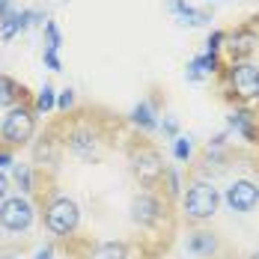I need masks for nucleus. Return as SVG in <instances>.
I'll use <instances>...</instances> for the list:
<instances>
[{
    "label": "nucleus",
    "mask_w": 259,
    "mask_h": 259,
    "mask_svg": "<svg viewBox=\"0 0 259 259\" xmlns=\"http://www.w3.org/2000/svg\"><path fill=\"white\" fill-rule=\"evenodd\" d=\"M188 253H194V256H214L218 253V238H214V233H208V230L191 233L188 235Z\"/></svg>",
    "instance_id": "nucleus-11"
},
{
    "label": "nucleus",
    "mask_w": 259,
    "mask_h": 259,
    "mask_svg": "<svg viewBox=\"0 0 259 259\" xmlns=\"http://www.w3.org/2000/svg\"><path fill=\"white\" fill-rule=\"evenodd\" d=\"M69 149L83 161H96L99 158V137L90 128H75L69 134Z\"/></svg>",
    "instance_id": "nucleus-9"
},
{
    "label": "nucleus",
    "mask_w": 259,
    "mask_h": 259,
    "mask_svg": "<svg viewBox=\"0 0 259 259\" xmlns=\"http://www.w3.org/2000/svg\"><path fill=\"white\" fill-rule=\"evenodd\" d=\"M54 104H57V93H54V87L45 83V87H42V93H39V99H36V107H39L42 113H48Z\"/></svg>",
    "instance_id": "nucleus-20"
},
{
    "label": "nucleus",
    "mask_w": 259,
    "mask_h": 259,
    "mask_svg": "<svg viewBox=\"0 0 259 259\" xmlns=\"http://www.w3.org/2000/svg\"><path fill=\"white\" fill-rule=\"evenodd\" d=\"M72 104H75V93H72V90H63V93L57 96V107H63V110H69Z\"/></svg>",
    "instance_id": "nucleus-25"
},
{
    "label": "nucleus",
    "mask_w": 259,
    "mask_h": 259,
    "mask_svg": "<svg viewBox=\"0 0 259 259\" xmlns=\"http://www.w3.org/2000/svg\"><path fill=\"white\" fill-rule=\"evenodd\" d=\"M230 128H235L241 137H247V140H253V116L244 113V110H235L233 116H230Z\"/></svg>",
    "instance_id": "nucleus-16"
},
{
    "label": "nucleus",
    "mask_w": 259,
    "mask_h": 259,
    "mask_svg": "<svg viewBox=\"0 0 259 259\" xmlns=\"http://www.w3.org/2000/svg\"><path fill=\"white\" fill-rule=\"evenodd\" d=\"M131 122L137 125V128L143 131H152L158 128V119H155V110H152V104L149 102H140L134 110H131Z\"/></svg>",
    "instance_id": "nucleus-13"
},
{
    "label": "nucleus",
    "mask_w": 259,
    "mask_h": 259,
    "mask_svg": "<svg viewBox=\"0 0 259 259\" xmlns=\"http://www.w3.org/2000/svg\"><path fill=\"white\" fill-rule=\"evenodd\" d=\"M18 30H24L21 12H6V15H0V36H3V39H12Z\"/></svg>",
    "instance_id": "nucleus-17"
},
{
    "label": "nucleus",
    "mask_w": 259,
    "mask_h": 259,
    "mask_svg": "<svg viewBox=\"0 0 259 259\" xmlns=\"http://www.w3.org/2000/svg\"><path fill=\"white\" fill-rule=\"evenodd\" d=\"M131 170H134V176L143 182V185H155L167 173V167H164V161H161V155H158L155 149H143L140 155H134Z\"/></svg>",
    "instance_id": "nucleus-8"
},
{
    "label": "nucleus",
    "mask_w": 259,
    "mask_h": 259,
    "mask_svg": "<svg viewBox=\"0 0 259 259\" xmlns=\"http://www.w3.org/2000/svg\"><path fill=\"white\" fill-rule=\"evenodd\" d=\"M78 221H80V208L75 200H69V197H57L48 211H45V224H48V230L54 235H72L78 230Z\"/></svg>",
    "instance_id": "nucleus-2"
},
{
    "label": "nucleus",
    "mask_w": 259,
    "mask_h": 259,
    "mask_svg": "<svg viewBox=\"0 0 259 259\" xmlns=\"http://www.w3.org/2000/svg\"><path fill=\"white\" fill-rule=\"evenodd\" d=\"M167 6H170V12L179 18V24H191V27L208 24V12L194 9V6H191V3H185V0H167Z\"/></svg>",
    "instance_id": "nucleus-10"
},
{
    "label": "nucleus",
    "mask_w": 259,
    "mask_h": 259,
    "mask_svg": "<svg viewBox=\"0 0 259 259\" xmlns=\"http://www.w3.org/2000/svg\"><path fill=\"white\" fill-rule=\"evenodd\" d=\"M173 155L179 158V161L191 158V140L188 137H173Z\"/></svg>",
    "instance_id": "nucleus-22"
},
{
    "label": "nucleus",
    "mask_w": 259,
    "mask_h": 259,
    "mask_svg": "<svg viewBox=\"0 0 259 259\" xmlns=\"http://www.w3.org/2000/svg\"><path fill=\"white\" fill-rule=\"evenodd\" d=\"M224 200H227V206L238 211V214H247V211H253L259 206V185H253L250 179H235L230 188H227V194H224Z\"/></svg>",
    "instance_id": "nucleus-6"
},
{
    "label": "nucleus",
    "mask_w": 259,
    "mask_h": 259,
    "mask_svg": "<svg viewBox=\"0 0 259 259\" xmlns=\"http://www.w3.org/2000/svg\"><path fill=\"white\" fill-rule=\"evenodd\" d=\"M18 99H21V87L12 78L0 75V107H9V104H15Z\"/></svg>",
    "instance_id": "nucleus-15"
},
{
    "label": "nucleus",
    "mask_w": 259,
    "mask_h": 259,
    "mask_svg": "<svg viewBox=\"0 0 259 259\" xmlns=\"http://www.w3.org/2000/svg\"><path fill=\"white\" fill-rule=\"evenodd\" d=\"M164 179H167V194H170V197H179V176H176V170L167 167Z\"/></svg>",
    "instance_id": "nucleus-23"
},
{
    "label": "nucleus",
    "mask_w": 259,
    "mask_h": 259,
    "mask_svg": "<svg viewBox=\"0 0 259 259\" xmlns=\"http://www.w3.org/2000/svg\"><path fill=\"white\" fill-rule=\"evenodd\" d=\"M12 164V155L9 152H0V167H9Z\"/></svg>",
    "instance_id": "nucleus-31"
},
{
    "label": "nucleus",
    "mask_w": 259,
    "mask_h": 259,
    "mask_svg": "<svg viewBox=\"0 0 259 259\" xmlns=\"http://www.w3.org/2000/svg\"><path fill=\"white\" fill-rule=\"evenodd\" d=\"M15 182L21 185V191H33V173H30V167L27 164H15Z\"/></svg>",
    "instance_id": "nucleus-21"
},
{
    "label": "nucleus",
    "mask_w": 259,
    "mask_h": 259,
    "mask_svg": "<svg viewBox=\"0 0 259 259\" xmlns=\"http://www.w3.org/2000/svg\"><path fill=\"white\" fill-rule=\"evenodd\" d=\"M45 66H48L51 72H60V66H63V63H60L57 51H45Z\"/></svg>",
    "instance_id": "nucleus-26"
},
{
    "label": "nucleus",
    "mask_w": 259,
    "mask_h": 259,
    "mask_svg": "<svg viewBox=\"0 0 259 259\" xmlns=\"http://www.w3.org/2000/svg\"><path fill=\"white\" fill-rule=\"evenodd\" d=\"M90 259H128V247L119 244V241H104V244H99L93 250Z\"/></svg>",
    "instance_id": "nucleus-14"
},
{
    "label": "nucleus",
    "mask_w": 259,
    "mask_h": 259,
    "mask_svg": "<svg viewBox=\"0 0 259 259\" xmlns=\"http://www.w3.org/2000/svg\"><path fill=\"white\" fill-rule=\"evenodd\" d=\"M6 12H12V0H0V15H6Z\"/></svg>",
    "instance_id": "nucleus-29"
},
{
    "label": "nucleus",
    "mask_w": 259,
    "mask_h": 259,
    "mask_svg": "<svg viewBox=\"0 0 259 259\" xmlns=\"http://www.w3.org/2000/svg\"><path fill=\"white\" fill-rule=\"evenodd\" d=\"M164 218V203L158 200L155 194L143 191L131 200V221L140 224V227H158Z\"/></svg>",
    "instance_id": "nucleus-7"
},
{
    "label": "nucleus",
    "mask_w": 259,
    "mask_h": 259,
    "mask_svg": "<svg viewBox=\"0 0 259 259\" xmlns=\"http://www.w3.org/2000/svg\"><path fill=\"white\" fill-rule=\"evenodd\" d=\"M250 259H259V250H256V253H253V256H250Z\"/></svg>",
    "instance_id": "nucleus-32"
},
{
    "label": "nucleus",
    "mask_w": 259,
    "mask_h": 259,
    "mask_svg": "<svg viewBox=\"0 0 259 259\" xmlns=\"http://www.w3.org/2000/svg\"><path fill=\"white\" fill-rule=\"evenodd\" d=\"M211 72H218V54L211 51H203L200 57H194L188 63V78L191 80H200L203 75H211Z\"/></svg>",
    "instance_id": "nucleus-12"
},
{
    "label": "nucleus",
    "mask_w": 259,
    "mask_h": 259,
    "mask_svg": "<svg viewBox=\"0 0 259 259\" xmlns=\"http://www.w3.org/2000/svg\"><path fill=\"white\" fill-rule=\"evenodd\" d=\"M161 128H164V134H167V137H176V131H179V122H176L173 116H167V119L161 122Z\"/></svg>",
    "instance_id": "nucleus-27"
},
{
    "label": "nucleus",
    "mask_w": 259,
    "mask_h": 259,
    "mask_svg": "<svg viewBox=\"0 0 259 259\" xmlns=\"http://www.w3.org/2000/svg\"><path fill=\"white\" fill-rule=\"evenodd\" d=\"M227 36L221 33V30H214L211 36H208V42H206V51H211V54H218V48H221V42H224Z\"/></svg>",
    "instance_id": "nucleus-24"
},
{
    "label": "nucleus",
    "mask_w": 259,
    "mask_h": 259,
    "mask_svg": "<svg viewBox=\"0 0 259 259\" xmlns=\"http://www.w3.org/2000/svg\"><path fill=\"white\" fill-rule=\"evenodd\" d=\"M45 36H48V45H45V51H60V45H63V36H60V30L54 21L45 18Z\"/></svg>",
    "instance_id": "nucleus-19"
},
{
    "label": "nucleus",
    "mask_w": 259,
    "mask_h": 259,
    "mask_svg": "<svg viewBox=\"0 0 259 259\" xmlns=\"http://www.w3.org/2000/svg\"><path fill=\"white\" fill-rule=\"evenodd\" d=\"M33 131H36V116H33V110H27V107H12L9 110V116L3 119V140L9 143V146H21L27 143L30 137H33Z\"/></svg>",
    "instance_id": "nucleus-3"
},
{
    "label": "nucleus",
    "mask_w": 259,
    "mask_h": 259,
    "mask_svg": "<svg viewBox=\"0 0 259 259\" xmlns=\"http://www.w3.org/2000/svg\"><path fill=\"white\" fill-rule=\"evenodd\" d=\"M51 256H54V250H51V247H42V250L36 253V259H51Z\"/></svg>",
    "instance_id": "nucleus-30"
},
{
    "label": "nucleus",
    "mask_w": 259,
    "mask_h": 259,
    "mask_svg": "<svg viewBox=\"0 0 259 259\" xmlns=\"http://www.w3.org/2000/svg\"><path fill=\"white\" fill-rule=\"evenodd\" d=\"M6 194H9V179H6V173L0 170V203L6 200Z\"/></svg>",
    "instance_id": "nucleus-28"
},
{
    "label": "nucleus",
    "mask_w": 259,
    "mask_h": 259,
    "mask_svg": "<svg viewBox=\"0 0 259 259\" xmlns=\"http://www.w3.org/2000/svg\"><path fill=\"white\" fill-rule=\"evenodd\" d=\"M33 224V206L27 197H6L0 203V227L9 233H21Z\"/></svg>",
    "instance_id": "nucleus-4"
},
{
    "label": "nucleus",
    "mask_w": 259,
    "mask_h": 259,
    "mask_svg": "<svg viewBox=\"0 0 259 259\" xmlns=\"http://www.w3.org/2000/svg\"><path fill=\"white\" fill-rule=\"evenodd\" d=\"M230 83H233L238 99H244V102L259 99V66H253V63H233Z\"/></svg>",
    "instance_id": "nucleus-5"
},
{
    "label": "nucleus",
    "mask_w": 259,
    "mask_h": 259,
    "mask_svg": "<svg viewBox=\"0 0 259 259\" xmlns=\"http://www.w3.org/2000/svg\"><path fill=\"white\" fill-rule=\"evenodd\" d=\"M233 54L241 57V54H250L253 51V33H241V36H233Z\"/></svg>",
    "instance_id": "nucleus-18"
},
{
    "label": "nucleus",
    "mask_w": 259,
    "mask_h": 259,
    "mask_svg": "<svg viewBox=\"0 0 259 259\" xmlns=\"http://www.w3.org/2000/svg\"><path fill=\"white\" fill-rule=\"evenodd\" d=\"M218 206H221V194L211 182H194L188 185L185 197H182V208H185V218L188 221H208L218 214Z\"/></svg>",
    "instance_id": "nucleus-1"
}]
</instances>
